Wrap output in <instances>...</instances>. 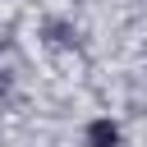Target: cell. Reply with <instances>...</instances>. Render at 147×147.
<instances>
[{"instance_id":"1","label":"cell","mask_w":147,"mask_h":147,"mask_svg":"<svg viewBox=\"0 0 147 147\" xmlns=\"http://www.w3.org/2000/svg\"><path fill=\"white\" fill-rule=\"evenodd\" d=\"M92 142H96V147H110V142H115V129H110V124H92Z\"/></svg>"}]
</instances>
